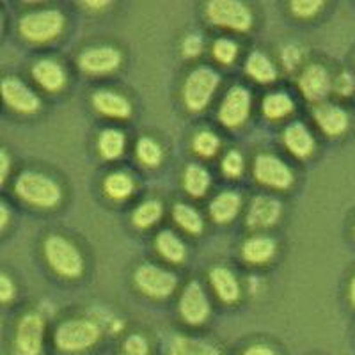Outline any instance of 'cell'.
Returning <instances> with one entry per match:
<instances>
[{
	"label": "cell",
	"mask_w": 355,
	"mask_h": 355,
	"mask_svg": "<svg viewBox=\"0 0 355 355\" xmlns=\"http://www.w3.org/2000/svg\"><path fill=\"white\" fill-rule=\"evenodd\" d=\"M15 189H17V194L25 202L40 206V208H52L62 198L61 187L57 185L52 178L40 173H33V171L21 173L18 176Z\"/></svg>",
	"instance_id": "1"
},
{
	"label": "cell",
	"mask_w": 355,
	"mask_h": 355,
	"mask_svg": "<svg viewBox=\"0 0 355 355\" xmlns=\"http://www.w3.org/2000/svg\"><path fill=\"white\" fill-rule=\"evenodd\" d=\"M44 258L62 277H78L84 270V259L77 247L59 234H52L44 240Z\"/></svg>",
	"instance_id": "2"
},
{
	"label": "cell",
	"mask_w": 355,
	"mask_h": 355,
	"mask_svg": "<svg viewBox=\"0 0 355 355\" xmlns=\"http://www.w3.org/2000/svg\"><path fill=\"white\" fill-rule=\"evenodd\" d=\"M55 345L62 352H84L96 345L100 327L91 320H68L55 331Z\"/></svg>",
	"instance_id": "3"
},
{
	"label": "cell",
	"mask_w": 355,
	"mask_h": 355,
	"mask_svg": "<svg viewBox=\"0 0 355 355\" xmlns=\"http://www.w3.org/2000/svg\"><path fill=\"white\" fill-rule=\"evenodd\" d=\"M64 27V17L55 9H43L25 15L20 20V34L33 43L55 40Z\"/></svg>",
	"instance_id": "4"
},
{
	"label": "cell",
	"mask_w": 355,
	"mask_h": 355,
	"mask_svg": "<svg viewBox=\"0 0 355 355\" xmlns=\"http://www.w3.org/2000/svg\"><path fill=\"white\" fill-rule=\"evenodd\" d=\"M206 15L215 25L242 31V33L252 25V15L249 8L239 0H211L206 6Z\"/></svg>",
	"instance_id": "5"
},
{
	"label": "cell",
	"mask_w": 355,
	"mask_h": 355,
	"mask_svg": "<svg viewBox=\"0 0 355 355\" xmlns=\"http://www.w3.org/2000/svg\"><path fill=\"white\" fill-rule=\"evenodd\" d=\"M218 85V75L211 68H198L189 75L183 87V98L190 110H201L208 105Z\"/></svg>",
	"instance_id": "6"
},
{
	"label": "cell",
	"mask_w": 355,
	"mask_h": 355,
	"mask_svg": "<svg viewBox=\"0 0 355 355\" xmlns=\"http://www.w3.org/2000/svg\"><path fill=\"white\" fill-rule=\"evenodd\" d=\"M176 275L155 265H141L135 272V284L139 290L155 299L169 297L176 288Z\"/></svg>",
	"instance_id": "7"
},
{
	"label": "cell",
	"mask_w": 355,
	"mask_h": 355,
	"mask_svg": "<svg viewBox=\"0 0 355 355\" xmlns=\"http://www.w3.org/2000/svg\"><path fill=\"white\" fill-rule=\"evenodd\" d=\"M44 320L37 313H27L21 316L17 327V355H40L43 348Z\"/></svg>",
	"instance_id": "8"
},
{
	"label": "cell",
	"mask_w": 355,
	"mask_h": 355,
	"mask_svg": "<svg viewBox=\"0 0 355 355\" xmlns=\"http://www.w3.org/2000/svg\"><path fill=\"white\" fill-rule=\"evenodd\" d=\"M254 176L259 183L272 189H288L293 183V174L290 167L272 155H259L256 158Z\"/></svg>",
	"instance_id": "9"
},
{
	"label": "cell",
	"mask_w": 355,
	"mask_h": 355,
	"mask_svg": "<svg viewBox=\"0 0 355 355\" xmlns=\"http://www.w3.org/2000/svg\"><path fill=\"white\" fill-rule=\"evenodd\" d=\"M180 313L190 325H201L210 315V302L206 299L205 290L198 281L187 284L182 299H180Z\"/></svg>",
	"instance_id": "10"
},
{
	"label": "cell",
	"mask_w": 355,
	"mask_h": 355,
	"mask_svg": "<svg viewBox=\"0 0 355 355\" xmlns=\"http://www.w3.org/2000/svg\"><path fill=\"white\" fill-rule=\"evenodd\" d=\"M250 110V94L245 87H231L222 101L220 110H218V119L227 128L240 126L247 119Z\"/></svg>",
	"instance_id": "11"
},
{
	"label": "cell",
	"mask_w": 355,
	"mask_h": 355,
	"mask_svg": "<svg viewBox=\"0 0 355 355\" xmlns=\"http://www.w3.org/2000/svg\"><path fill=\"white\" fill-rule=\"evenodd\" d=\"M2 98L12 110L21 114H33L41 107V101L36 93L15 77L2 80Z\"/></svg>",
	"instance_id": "12"
},
{
	"label": "cell",
	"mask_w": 355,
	"mask_h": 355,
	"mask_svg": "<svg viewBox=\"0 0 355 355\" xmlns=\"http://www.w3.org/2000/svg\"><path fill=\"white\" fill-rule=\"evenodd\" d=\"M121 62V53L112 46H100V49H89L80 53L78 64L84 71L101 75V73H110Z\"/></svg>",
	"instance_id": "13"
},
{
	"label": "cell",
	"mask_w": 355,
	"mask_h": 355,
	"mask_svg": "<svg viewBox=\"0 0 355 355\" xmlns=\"http://www.w3.org/2000/svg\"><path fill=\"white\" fill-rule=\"evenodd\" d=\"M281 217V202L270 196H258L247 214V226L252 230L274 226Z\"/></svg>",
	"instance_id": "14"
},
{
	"label": "cell",
	"mask_w": 355,
	"mask_h": 355,
	"mask_svg": "<svg viewBox=\"0 0 355 355\" xmlns=\"http://www.w3.org/2000/svg\"><path fill=\"white\" fill-rule=\"evenodd\" d=\"M299 85L307 100L320 101L327 96L332 84L327 69L320 64H311L304 69Z\"/></svg>",
	"instance_id": "15"
},
{
	"label": "cell",
	"mask_w": 355,
	"mask_h": 355,
	"mask_svg": "<svg viewBox=\"0 0 355 355\" xmlns=\"http://www.w3.org/2000/svg\"><path fill=\"white\" fill-rule=\"evenodd\" d=\"M315 119L323 132L336 137L341 135L348 128V114L339 107L331 105V103H323L315 109Z\"/></svg>",
	"instance_id": "16"
},
{
	"label": "cell",
	"mask_w": 355,
	"mask_h": 355,
	"mask_svg": "<svg viewBox=\"0 0 355 355\" xmlns=\"http://www.w3.org/2000/svg\"><path fill=\"white\" fill-rule=\"evenodd\" d=\"M93 105L98 112L109 117H128L132 114L130 101L121 94L114 93V91H96L93 96Z\"/></svg>",
	"instance_id": "17"
},
{
	"label": "cell",
	"mask_w": 355,
	"mask_h": 355,
	"mask_svg": "<svg viewBox=\"0 0 355 355\" xmlns=\"http://www.w3.org/2000/svg\"><path fill=\"white\" fill-rule=\"evenodd\" d=\"M33 77L46 91H59L66 84V73L55 61L43 59L33 68Z\"/></svg>",
	"instance_id": "18"
},
{
	"label": "cell",
	"mask_w": 355,
	"mask_h": 355,
	"mask_svg": "<svg viewBox=\"0 0 355 355\" xmlns=\"http://www.w3.org/2000/svg\"><path fill=\"white\" fill-rule=\"evenodd\" d=\"M210 281L214 290L217 291L218 299L231 304L240 299V286L234 274L224 266H217L210 272Z\"/></svg>",
	"instance_id": "19"
},
{
	"label": "cell",
	"mask_w": 355,
	"mask_h": 355,
	"mask_svg": "<svg viewBox=\"0 0 355 355\" xmlns=\"http://www.w3.org/2000/svg\"><path fill=\"white\" fill-rule=\"evenodd\" d=\"M284 144L288 146V150L299 158H306L313 153L315 150V141L311 137V133L307 128L300 123H293L284 132Z\"/></svg>",
	"instance_id": "20"
},
{
	"label": "cell",
	"mask_w": 355,
	"mask_h": 355,
	"mask_svg": "<svg viewBox=\"0 0 355 355\" xmlns=\"http://www.w3.org/2000/svg\"><path fill=\"white\" fill-rule=\"evenodd\" d=\"M240 206H242V199L236 192H222L217 198L211 201L210 214L217 222H230L231 218L236 217Z\"/></svg>",
	"instance_id": "21"
},
{
	"label": "cell",
	"mask_w": 355,
	"mask_h": 355,
	"mask_svg": "<svg viewBox=\"0 0 355 355\" xmlns=\"http://www.w3.org/2000/svg\"><path fill=\"white\" fill-rule=\"evenodd\" d=\"M274 252H275L274 240L266 239V236H256V239H250L249 242L243 243V249H242L243 259L249 263H254V265L266 263L272 256H274Z\"/></svg>",
	"instance_id": "22"
},
{
	"label": "cell",
	"mask_w": 355,
	"mask_h": 355,
	"mask_svg": "<svg viewBox=\"0 0 355 355\" xmlns=\"http://www.w3.org/2000/svg\"><path fill=\"white\" fill-rule=\"evenodd\" d=\"M245 71L249 73L250 77L254 80L261 82V84H268V82H274L275 78V68L270 62V59L261 52L250 53V57L247 59Z\"/></svg>",
	"instance_id": "23"
},
{
	"label": "cell",
	"mask_w": 355,
	"mask_h": 355,
	"mask_svg": "<svg viewBox=\"0 0 355 355\" xmlns=\"http://www.w3.org/2000/svg\"><path fill=\"white\" fill-rule=\"evenodd\" d=\"M155 243H157L158 252L169 261L182 263L185 259V245L173 231H162Z\"/></svg>",
	"instance_id": "24"
},
{
	"label": "cell",
	"mask_w": 355,
	"mask_h": 355,
	"mask_svg": "<svg viewBox=\"0 0 355 355\" xmlns=\"http://www.w3.org/2000/svg\"><path fill=\"white\" fill-rule=\"evenodd\" d=\"M171 355H218V350L214 345L201 341V339L174 338L171 345Z\"/></svg>",
	"instance_id": "25"
},
{
	"label": "cell",
	"mask_w": 355,
	"mask_h": 355,
	"mask_svg": "<svg viewBox=\"0 0 355 355\" xmlns=\"http://www.w3.org/2000/svg\"><path fill=\"white\" fill-rule=\"evenodd\" d=\"M183 185H185L187 192L194 198H201L210 187V174L206 173L201 166H189L185 169V176H183Z\"/></svg>",
	"instance_id": "26"
},
{
	"label": "cell",
	"mask_w": 355,
	"mask_h": 355,
	"mask_svg": "<svg viewBox=\"0 0 355 355\" xmlns=\"http://www.w3.org/2000/svg\"><path fill=\"white\" fill-rule=\"evenodd\" d=\"M98 148H100L101 157L107 160H114L125 150V135L119 130H103L98 139Z\"/></svg>",
	"instance_id": "27"
},
{
	"label": "cell",
	"mask_w": 355,
	"mask_h": 355,
	"mask_svg": "<svg viewBox=\"0 0 355 355\" xmlns=\"http://www.w3.org/2000/svg\"><path fill=\"white\" fill-rule=\"evenodd\" d=\"M173 217L174 220H176L183 230L189 231V233L198 234L202 231L201 215H199L192 206L185 205V202H178V205H174Z\"/></svg>",
	"instance_id": "28"
},
{
	"label": "cell",
	"mask_w": 355,
	"mask_h": 355,
	"mask_svg": "<svg viewBox=\"0 0 355 355\" xmlns=\"http://www.w3.org/2000/svg\"><path fill=\"white\" fill-rule=\"evenodd\" d=\"M293 110V101L288 94L274 93L268 94L263 101V112L270 119H281Z\"/></svg>",
	"instance_id": "29"
},
{
	"label": "cell",
	"mask_w": 355,
	"mask_h": 355,
	"mask_svg": "<svg viewBox=\"0 0 355 355\" xmlns=\"http://www.w3.org/2000/svg\"><path fill=\"white\" fill-rule=\"evenodd\" d=\"M105 192L112 199H125L132 194L133 182L125 173H112L105 180Z\"/></svg>",
	"instance_id": "30"
},
{
	"label": "cell",
	"mask_w": 355,
	"mask_h": 355,
	"mask_svg": "<svg viewBox=\"0 0 355 355\" xmlns=\"http://www.w3.org/2000/svg\"><path fill=\"white\" fill-rule=\"evenodd\" d=\"M162 215V205L158 201H144L139 205V208L133 211V224L137 227H150L153 226L155 222L160 218Z\"/></svg>",
	"instance_id": "31"
},
{
	"label": "cell",
	"mask_w": 355,
	"mask_h": 355,
	"mask_svg": "<svg viewBox=\"0 0 355 355\" xmlns=\"http://www.w3.org/2000/svg\"><path fill=\"white\" fill-rule=\"evenodd\" d=\"M137 157L139 160L148 167H157L162 160L160 146L150 137H142L137 144Z\"/></svg>",
	"instance_id": "32"
},
{
	"label": "cell",
	"mask_w": 355,
	"mask_h": 355,
	"mask_svg": "<svg viewBox=\"0 0 355 355\" xmlns=\"http://www.w3.org/2000/svg\"><path fill=\"white\" fill-rule=\"evenodd\" d=\"M218 137L211 132H201L196 135L194 139V150L198 151L201 157H214L218 150Z\"/></svg>",
	"instance_id": "33"
},
{
	"label": "cell",
	"mask_w": 355,
	"mask_h": 355,
	"mask_svg": "<svg viewBox=\"0 0 355 355\" xmlns=\"http://www.w3.org/2000/svg\"><path fill=\"white\" fill-rule=\"evenodd\" d=\"M239 53V46L231 40H217L214 43V55L222 64H231Z\"/></svg>",
	"instance_id": "34"
},
{
	"label": "cell",
	"mask_w": 355,
	"mask_h": 355,
	"mask_svg": "<svg viewBox=\"0 0 355 355\" xmlns=\"http://www.w3.org/2000/svg\"><path fill=\"white\" fill-rule=\"evenodd\" d=\"M323 2H318V0H295L291 2V11L300 18L313 17L316 12L322 9Z\"/></svg>",
	"instance_id": "35"
},
{
	"label": "cell",
	"mask_w": 355,
	"mask_h": 355,
	"mask_svg": "<svg viewBox=\"0 0 355 355\" xmlns=\"http://www.w3.org/2000/svg\"><path fill=\"white\" fill-rule=\"evenodd\" d=\"M222 167H224V173L227 176H240L243 171V158L239 151H231V153L226 155L224 162H222Z\"/></svg>",
	"instance_id": "36"
},
{
	"label": "cell",
	"mask_w": 355,
	"mask_h": 355,
	"mask_svg": "<svg viewBox=\"0 0 355 355\" xmlns=\"http://www.w3.org/2000/svg\"><path fill=\"white\" fill-rule=\"evenodd\" d=\"M126 355H148V343L142 336H130L125 341Z\"/></svg>",
	"instance_id": "37"
},
{
	"label": "cell",
	"mask_w": 355,
	"mask_h": 355,
	"mask_svg": "<svg viewBox=\"0 0 355 355\" xmlns=\"http://www.w3.org/2000/svg\"><path fill=\"white\" fill-rule=\"evenodd\" d=\"M334 89L341 96H350L355 89V78L352 77L350 73H341L334 82Z\"/></svg>",
	"instance_id": "38"
},
{
	"label": "cell",
	"mask_w": 355,
	"mask_h": 355,
	"mask_svg": "<svg viewBox=\"0 0 355 355\" xmlns=\"http://www.w3.org/2000/svg\"><path fill=\"white\" fill-rule=\"evenodd\" d=\"M202 50V40L198 36V34H190V36L185 37L183 41V53L187 57H196L199 55Z\"/></svg>",
	"instance_id": "39"
},
{
	"label": "cell",
	"mask_w": 355,
	"mask_h": 355,
	"mask_svg": "<svg viewBox=\"0 0 355 355\" xmlns=\"http://www.w3.org/2000/svg\"><path fill=\"white\" fill-rule=\"evenodd\" d=\"M283 61L288 69H295L300 62V50L297 46H288V49H284Z\"/></svg>",
	"instance_id": "40"
},
{
	"label": "cell",
	"mask_w": 355,
	"mask_h": 355,
	"mask_svg": "<svg viewBox=\"0 0 355 355\" xmlns=\"http://www.w3.org/2000/svg\"><path fill=\"white\" fill-rule=\"evenodd\" d=\"M12 295H15V284L8 275L2 274V277H0V299H2V302H9Z\"/></svg>",
	"instance_id": "41"
},
{
	"label": "cell",
	"mask_w": 355,
	"mask_h": 355,
	"mask_svg": "<svg viewBox=\"0 0 355 355\" xmlns=\"http://www.w3.org/2000/svg\"><path fill=\"white\" fill-rule=\"evenodd\" d=\"M243 355H275V352L266 345H252L243 352Z\"/></svg>",
	"instance_id": "42"
},
{
	"label": "cell",
	"mask_w": 355,
	"mask_h": 355,
	"mask_svg": "<svg viewBox=\"0 0 355 355\" xmlns=\"http://www.w3.org/2000/svg\"><path fill=\"white\" fill-rule=\"evenodd\" d=\"M0 158H2V171H0V182H4L6 176H8V171H9V157L4 150L0 151Z\"/></svg>",
	"instance_id": "43"
},
{
	"label": "cell",
	"mask_w": 355,
	"mask_h": 355,
	"mask_svg": "<svg viewBox=\"0 0 355 355\" xmlns=\"http://www.w3.org/2000/svg\"><path fill=\"white\" fill-rule=\"evenodd\" d=\"M0 211H2V222H0V226H2V230H6V226H8L9 222V211L8 208H6V205H2Z\"/></svg>",
	"instance_id": "44"
},
{
	"label": "cell",
	"mask_w": 355,
	"mask_h": 355,
	"mask_svg": "<svg viewBox=\"0 0 355 355\" xmlns=\"http://www.w3.org/2000/svg\"><path fill=\"white\" fill-rule=\"evenodd\" d=\"M84 6H89L91 9H101L110 6V2H84Z\"/></svg>",
	"instance_id": "45"
},
{
	"label": "cell",
	"mask_w": 355,
	"mask_h": 355,
	"mask_svg": "<svg viewBox=\"0 0 355 355\" xmlns=\"http://www.w3.org/2000/svg\"><path fill=\"white\" fill-rule=\"evenodd\" d=\"M350 299L355 306V277L352 279V284H350Z\"/></svg>",
	"instance_id": "46"
}]
</instances>
